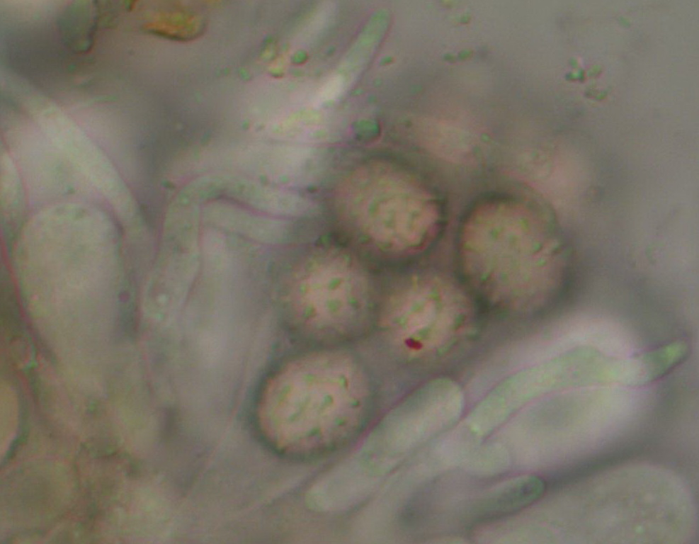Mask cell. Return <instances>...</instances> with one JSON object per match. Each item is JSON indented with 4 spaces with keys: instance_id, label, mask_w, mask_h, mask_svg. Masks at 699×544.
<instances>
[{
    "instance_id": "obj_1",
    "label": "cell",
    "mask_w": 699,
    "mask_h": 544,
    "mask_svg": "<svg viewBox=\"0 0 699 544\" xmlns=\"http://www.w3.org/2000/svg\"><path fill=\"white\" fill-rule=\"evenodd\" d=\"M364 386L359 366L346 355L322 352L300 358L266 387L258 412L259 431L279 451L301 454L308 420L346 424L363 409Z\"/></svg>"
},
{
    "instance_id": "obj_2",
    "label": "cell",
    "mask_w": 699,
    "mask_h": 544,
    "mask_svg": "<svg viewBox=\"0 0 699 544\" xmlns=\"http://www.w3.org/2000/svg\"><path fill=\"white\" fill-rule=\"evenodd\" d=\"M472 301L441 278L409 283L384 302L382 334L403 358L424 361L443 356L467 339L474 328Z\"/></svg>"
},
{
    "instance_id": "obj_3",
    "label": "cell",
    "mask_w": 699,
    "mask_h": 544,
    "mask_svg": "<svg viewBox=\"0 0 699 544\" xmlns=\"http://www.w3.org/2000/svg\"><path fill=\"white\" fill-rule=\"evenodd\" d=\"M546 487L544 479L535 475L513 482L484 499L477 510L479 519H494L521 510L540 499Z\"/></svg>"
},
{
    "instance_id": "obj_4",
    "label": "cell",
    "mask_w": 699,
    "mask_h": 544,
    "mask_svg": "<svg viewBox=\"0 0 699 544\" xmlns=\"http://www.w3.org/2000/svg\"><path fill=\"white\" fill-rule=\"evenodd\" d=\"M421 128L429 147L441 157L455 161L469 158L472 140L456 125L446 120L426 119Z\"/></svg>"
}]
</instances>
